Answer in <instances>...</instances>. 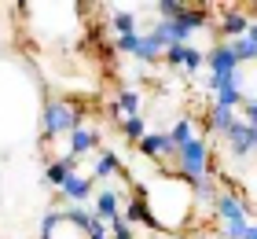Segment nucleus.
I'll list each match as a JSON object with an SVG mask.
<instances>
[{
  "mask_svg": "<svg viewBox=\"0 0 257 239\" xmlns=\"http://www.w3.org/2000/svg\"><path fill=\"white\" fill-rule=\"evenodd\" d=\"M136 195L144 199L155 232L180 235V232L198 228V221H195V188L188 181H180L177 173L173 177L155 173V177H147V181H140Z\"/></svg>",
  "mask_w": 257,
  "mask_h": 239,
  "instance_id": "f257e3e1",
  "label": "nucleus"
},
{
  "mask_svg": "<svg viewBox=\"0 0 257 239\" xmlns=\"http://www.w3.org/2000/svg\"><path fill=\"white\" fill-rule=\"evenodd\" d=\"M85 118V107L70 96H48L41 100L37 111V129H41V143H59L77 129V122Z\"/></svg>",
  "mask_w": 257,
  "mask_h": 239,
  "instance_id": "f03ea898",
  "label": "nucleus"
},
{
  "mask_svg": "<svg viewBox=\"0 0 257 239\" xmlns=\"http://www.w3.org/2000/svg\"><path fill=\"white\" fill-rule=\"evenodd\" d=\"M96 213L85 206H52L41 217V239H92Z\"/></svg>",
  "mask_w": 257,
  "mask_h": 239,
  "instance_id": "7ed1b4c3",
  "label": "nucleus"
},
{
  "mask_svg": "<svg viewBox=\"0 0 257 239\" xmlns=\"http://www.w3.org/2000/svg\"><path fill=\"white\" fill-rule=\"evenodd\" d=\"M213 162H217V154H213V147H209V140L195 136V140L184 143V147H177L169 170L177 173L180 181L198 184V181H206V177H213Z\"/></svg>",
  "mask_w": 257,
  "mask_h": 239,
  "instance_id": "20e7f679",
  "label": "nucleus"
},
{
  "mask_svg": "<svg viewBox=\"0 0 257 239\" xmlns=\"http://www.w3.org/2000/svg\"><path fill=\"white\" fill-rule=\"evenodd\" d=\"M220 143L235 162H257V125L242 122V118H235V125L220 136Z\"/></svg>",
  "mask_w": 257,
  "mask_h": 239,
  "instance_id": "39448f33",
  "label": "nucleus"
},
{
  "mask_svg": "<svg viewBox=\"0 0 257 239\" xmlns=\"http://www.w3.org/2000/svg\"><path fill=\"white\" fill-rule=\"evenodd\" d=\"M136 151L144 154L147 162H155V166H173V154H177V143L169 140L166 129H151V133L136 143Z\"/></svg>",
  "mask_w": 257,
  "mask_h": 239,
  "instance_id": "423d86ee",
  "label": "nucleus"
},
{
  "mask_svg": "<svg viewBox=\"0 0 257 239\" xmlns=\"http://www.w3.org/2000/svg\"><path fill=\"white\" fill-rule=\"evenodd\" d=\"M107 114L114 118V122H125V118H140V114H147V96L144 89H121L114 100H107Z\"/></svg>",
  "mask_w": 257,
  "mask_h": 239,
  "instance_id": "0eeeda50",
  "label": "nucleus"
},
{
  "mask_svg": "<svg viewBox=\"0 0 257 239\" xmlns=\"http://www.w3.org/2000/svg\"><path fill=\"white\" fill-rule=\"evenodd\" d=\"M250 26V11L246 4L242 8H224L220 11V19H217V41H231V37H242Z\"/></svg>",
  "mask_w": 257,
  "mask_h": 239,
  "instance_id": "6e6552de",
  "label": "nucleus"
},
{
  "mask_svg": "<svg viewBox=\"0 0 257 239\" xmlns=\"http://www.w3.org/2000/svg\"><path fill=\"white\" fill-rule=\"evenodd\" d=\"M74 170H77V162H44V184L59 191L63 181H66V177L74 173Z\"/></svg>",
  "mask_w": 257,
  "mask_h": 239,
  "instance_id": "1a4fd4ad",
  "label": "nucleus"
},
{
  "mask_svg": "<svg viewBox=\"0 0 257 239\" xmlns=\"http://www.w3.org/2000/svg\"><path fill=\"white\" fill-rule=\"evenodd\" d=\"M118 129H121V136L133 143V147L151 133V125H147V118H144V114H140V118H125V122H118Z\"/></svg>",
  "mask_w": 257,
  "mask_h": 239,
  "instance_id": "9d476101",
  "label": "nucleus"
},
{
  "mask_svg": "<svg viewBox=\"0 0 257 239\" xmlns=\"http://www.w3.org/2000/svg\"><path fill=\"white\" fill-rule=\"evenodd\" d=\"M246 41L257 48V19H250V26H246Z\"/></svg>",
  "mask_w": 257,
  "mask_h": 239,
  "instance_id": "9b49d317",
  "label": "nucleus"
},
{
  "mask_svg": "<svg viewBox=\"0 0 257 239\" xmlns=\"http://www.w3.org/2000/svg\"><path fill=\"white\" fill-rule=\"evenodd\" d=\"M242 239H257V221H253L250 228H246V235H242Z\"/></svg>",
  "mask_w": 257,
  "mask_h": 239,
  "instance_id": "f8f14e48",
  "label": "nucleus"
}]
</instances>
